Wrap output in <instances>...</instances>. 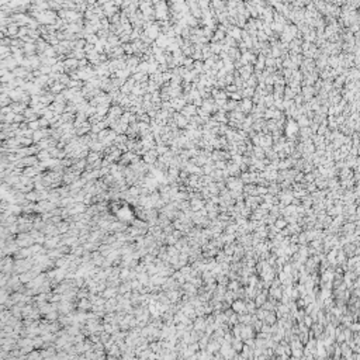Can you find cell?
<instances>
[{
    "instance_id": "6da1fadb",
    "label": "cell",
    "mask_w": 360,
    "mask_h": 360,
    "mask_svg": "<svg viewBox=\"0 0 360 360\" xmlns=\"http://www.w3.org/2000/svg\"><path fill=\"white\" fill-rule=\"evenodd\" d=\"M117 218L120 221H124V222H128V221H132L135 218V211H132L128 204H124L118 211H117Z\"/></svg>"
},
{
    "instance_id": "7a4b0ae2",
    "label": "cell",
    "mask_w": 360,
    "mask_h": 360,
    "mask_svg": "<svg viewBox=\"0 0 360 360\" xmlns=\"http://www.w3.org/2000/svg\"><path fill=\"white\" fill-rule=\"evenodd\" d=\"M16 241H17L20 248H28L32 244H35V239L32 238V235L30 232H20L16 236Z\"/></svg>"
},
{
    "instance_id": "3957f363",
    "label": "cell",
    "mask_w": 360,
    "mask_h": 360,
    "mask_svg": "<svg viewBox=\"0 0 360 360\" xmlns=\"http://www.w3.org/2000/svg\"><path fill=\"white\" fill-rule=\"evenodd\" d=\"M117 295H118V287L107 286V288L101 293V297H104L106 300H108V298H114V297H117Z\"/></svg>"
},
{
    "instance_id": "277c9868",
    "label": "cell",
    "mask_w": 360,
    "mask_h": 360,
    "mask_svg": "<svg viewBox=\"0 0 360 360\" xmlns=\"http://www.w3.org/2000/svg\"><path fill=\"white\" fill-rule=\"evenodd\" d=\"M93 308V303H91L89 298H82V300L77 301V309H82V311H90Z\"/></svg>"
},
{
    "instance_id": "5b68a950",
    "label": "cell",
    "mask_w": 360,
    "mask_h": 360,
    "mask_svg": "<svg viewBox=\"0 0 360 360\" xmlns=\"http://www.w3.org/2000/svg\"><path fill=\"white\" fill-rule=\"evenodd\" d=\"M130 273H131V267H121V270H120V277H121V280H128V277H130Z\"/></svg>"
},
{
    "instance_id": "8992f818",
    "label": "cell",
    "mask_w": 360,
    "mask_h": 360,
    "mask_svg": "<svg viewBox=\"0 0 360 360\" xmlns=\"http://www.w3.org/2000/svg\"><path fill=\"white\" fill-rule=\"evenodd\" d=\"M44 317H45V319H48V321H58V318H59V311H49L48 314H45Z\"/></svg>"
},
{
    "instance_id": "52a82bcc",
    "label": "cell",
    "mask_w": 360,
    "mask_h": 360,
    "mask_svg": "<svg viewBox=\"0 0 360 360\" xmlns=\"http://www.w3.org/2000/svg\"><path fill=\"white\" fill-rule=\"evenodd\" d=\"M37 158L42 162V160H48V159H51L52 156H51V153H49V150H41V152L37 155Z\"/></svg>"
},
{
    "instance_id": "ba28073f",
    "label": "cell",
    "mask_w": 360,
    "mask_h": 360,
    "mask_svg": "<svg viewBox=\"0 0 360 360\" xmlns=\"http://www.w3.org/2000/svg\"><path fill=\"white\" fill-rule=\"evenodd\" d=\"M99 152H93V153H90V155L87 156V163H93V162H96V160H99Z\"/></svg>"
},
{
    "instance_id": "9c48e42d",
    "label": "cell",
    "mask_w": 360,
    "mask_h": 360,
    "mask_svg": "<svg viewBox=\"0 0 360 360\" xmlns=\"http://www.w3.org/2000/svg\"><path fill=\"white\" fill-rule=\"evenodd\" d=\"M234 309H235V311H244V309H245V305L241 303V301H238V303L234 304Z\"/></svg>"
},
{
    "instance_id": "30bf717a",
    "label": "cell",
    "mask_w": 360,
    "mask_h": 360,
    "mask_svg": "<svg viewBox=\"0 0 360 360\" xmlns=\"http://www.w3.org/2000/svg\"><path fill=\"white\" fill-rule=\"evenodd\" d=\"M208 350H210V352H215V350H218V345H217L215 342H214V343H210V346H208Z\"/></svg>"
},
{
    "instance_id": "8fae6325",
    "label": "cell",
    "mask_w": 360,
    "mask_h": 360,
    "mask_svg": "<svg viewBox=\"0 0 360 360\" xmlns=\"http://www.w3.org/2000/svg\"><path fill=\"white\" fill-rule=\"evenodd\" d=\"M284 225H286V222H284V221H279V222H277V227H279V228H280V227L283 228Z\"/></svg>"
}]
</instances>
